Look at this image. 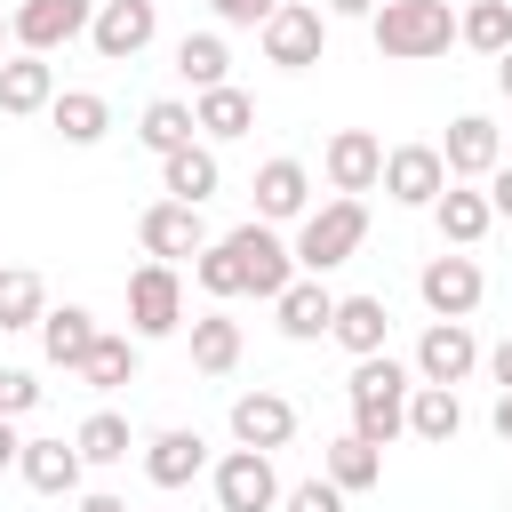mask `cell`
I'll list each match as a JSON object with an SVG mask.
<instances>
[{
    "instance_id": "cell-27",
    "label": "cell",
    "mask_w": 512,
    "mask_h": 512,
    "mask_svg": "<svg viewBox=\"0 0 512 512\" xmlns=\"http://www.w3.org/2000/svg\"><path fill=\"white\" fill-rule=\"evenodd\" d=\"M48 120H56V136H64V144H104V128H112V104H104L96 88H64V96L48 104Z\"/></svg>"
},
{
    "instance_id": "cell-17",
    "label": "cell",
    "mask_w": 512,
    "mask_h": 512,
    "mask_svg": "<svg viewBox=\"0 0 512 512\" xmlns=\"http://www.w3.org/2000/svg\"><path fill=\"white\" fill-rule=\"evenodd\" d=\"M232 440H240V448H264V456L288 448V440H296V400H288V392H240V400H232Z\"/></svg>"
},
{
    "instance_id": "cell-20",
    "label": "cell",
    "mask_w": 512,
    "mask_h": 512,
    "mask_svg": "<svg viewBox=\"0 0 512 512\" xmlns=\"http://www.w3.org/2000/svg\"><path fill=\"white\" fill-rule=\"evenodd\" d=\"M216 184H224V168H216V152H208L200 136H192L184 152H168V160H160V192H168V200H184V208H208V192H216Z\"/></svg>"
},
{
    "instance_id": "cell-4",
    "label": "cell",
    "mask_w": 512,
    "mask_h": 512,
    "mask_svg": "<svg viewBox=\"0 0 512 512\" xmlns=\"http://www.w3.org/2000/svg\"><path fill=\"white\" fill-rule=\"evenodd\" d=\"M224 240H232V256H240V280H248V296L280 304V296L296 288V248H288L272 224H256V216H248V224H232Z\"/></svg>"
},
{
    "instance_id": "cell-38",
    "label": "cell",
    "mask_w": 512,
    "mask_h": 512,
    "mask_svg": "<svg viewBox=\"0 0 512 512\" xmlns=\"http://www.w3.org/2000/svg\"><path fill=\"white\" fill-rule=\"evenodd\" d=\"M280 512H344V488L320 472V480H296L288 496H280Z\"/></svg>"
},
{
    "instance_id": "cell-42",
    "label": "cell",
    "mask_w": 512,
    "mask_h": 512,
    "mask_svg": "<svg viewBox=\"0 0 512 512\" xmlns=\"http://www.w3.org/2000/svg\"><path fill=\"white\" fill-rule=\"evenodd\" d=\"M24 456V432H16V416H0V472Z\"/></svg>"
},
{
    "instance_id": "cell-19",
    "label": "cell",
    "mask_w": 512,
    "mask_h": 512,
    "mask_svg": "<svg viewBox=\"0 0 512 512\" xmlns=\"http://www.w3.org/2000/svg\"><path fill=\"white\" fill-rule=\"evenodd\" d=\"M96 312L88 304H56L48 320H40V352H48V368H64V376H80V360L96 352Z\"/></svg>"
},
{
    "instance_id": "cell-23",
    "label": "cell",
    "mask_w": 512,
    "mask_h": 512,
    "mask_svg": "<svg viewBox=\"0 0 512 512\" xmlns=\"http://www.w3.org/2000/svg\"><path fill=\"white\" fill-rule=\"evenodd\" d=\"M432 224H440V240H448V248H480V240H488V224H496V208H488V192L448 184V192L432 200Z\"/></svg>"
},
{
    "instance_id": "cell-21",
    "label": "cell",
    "mask_w": 512,
    "mask_h": 512,
    "mask_svg": "<svg viewBox=\"0 0 512 512\" xmlns=\"http://www.w3.org/2000/svg\"><path fill=\"white\" fill-rule=\"evenodd\" d=\"M352 360H376L384 352V336H392V312H384V296H336V328H328Z\"/></svg>"
},
{
    "instance_id": "cell-14",
    "label": "cell",
    "mask_w": 512,
    "mask_h": 512,
    "mask_svg": "<svg viewBox=\"0 0 512 512\" xmlns=\"http://www.w3.org/2000/svg\"><path fill=\"white\" fill-rule=\"evenodd\" d=\"M152 32H160V8H152V0H104V8H96V24H88V40H96V56H104V64L144 56V48H152Z\"/></svg>"
},
{
    "instance_id": "cell-12",
    "label": "cell",
    "mask_w": 512,
    "mask_h": 512,
    "mask_svg": "<svg viewBox=\"0 0 512 512\" xmlns=\"http://www.w3.org/2000/svg\"><path fill=\"white\" fill-rule=\"evenodd\" d=\"M472 368H480V336H472L464 320H432V328L416 336V384H448V392H456Z\"/></svg>"
},
{
    "instance_id": "cell-15",
    "label": "cell",
    "mask_w": 512,
    "mask_h": 512,
    "mask_svg": "<svg viewBox=\"0 0 512 512\" xmlns=\"http://www.w3.org/2000/svg\"><path fill=\"white\" fill-rule=\"evenodd\" d=\"M320 168H328V184H336L344 200H360V192L384 184V144H376L368 128H336L328 152H320Z\"/></svg>"
},
{
    "instance_id": "cell-37",
    "label": "cell",
    "mask_w": 512,
    "mask_h": 512,
    "mask_svg": "<svg viewBox=\"0 0 512 512\" xmlns=\"http://www.w3.org/2000/svg\"><path fill=\"white\" fill-rule=\"evenodd\" d=\"M192 280L224 304V296H248V280H240V256H232V240H208L200 256H192Z\"/></svg>"
},
{
    "instance_id": "cell-16",
    "label": "cell",
    "mask_w": 512,
    "mask_h": 512,
    "mask_svg": "<svg viewBox=\"0 0 512 512\" xmlns=\"http://www.w3.org/2000/svg\"><path fill=\"white\" fill-rule=\"evenodd\" d=\"M248 192H256V224H304V216H312V176H304V160H288V152L264 160Z\"/></svg>"
},
{
    "instance_id": "cell-30",
    "label": "cell",
    "mask_w": 512,
    "mask_h": 512,
    "mask_svg": "<svg viewBox=\"0 0 512 512\" xmlns=\"http://www.w3.org/2000/svg\"><path fill=\"white\" fill-rule=\"evenodd\" d=\"M192 368H200V376H232V368H240V320L200 312V320H192Z\"/></svg>"
},
{
    "instance_id": "cell-24",
    "label": "cell",
    "mask_w": 512,
    "mask_h": 512,
    "mask_svg": "<svg viewBox=\"0 0 512 512\" xmlns=\"http://www.w3.org/2000/svg\"><path fill=\"white\" fill-rule=\"evenodd\" d=\"M272 312H280V336H288V344H320V336L336 328V296H328L320 280H296Z\"/></svg>"
},
{
    "instance_id": "cell-8",
    "label": "cell",
    "mask_w": 512,
    "mask_h": 512,
    "mask_svg": "<svg viewBox=\"0 0 512 512\" xmlns=\"http://www.w3.org/2000/svg\"><path fill=\"white\" fill-rule=\"evenodd\" d=\"M320 48H328V16L312 0H280L272 24H264V56L280 72H304V64H320Z\"/></svg>"
},
{
    "instance_id": "cell-35",
    "label": "cell",
    "mask_w": 512,
    "mask_h": 512,
    "mask_svg": "<svg viewBox=\"0 0 512 512\" xmlns=\"http://www.w3.org/2000/svg\"><path fill=\"white\" fill-rule=\"evenodd\" d=\"M192 128H200V120H192V104H176V96L144 104V120H136V136H144L160 160H168V152H184V144H192Z\"/></svg>"
},
{
    "instance_id": "cell-45",
    "label": "cell",
    "mask_w": 512,
    "mask_h": 512,
    "mask_svg": "<svg viewBox=\"0 0 512 512\" xmlns=\"http://www.w3.org/2000/svg\"><path fill=\"white\" fill-rule=\"evenodd\" d=\"M384 0H328V16H376Z\"/></svg>"
},
{
    "instance_id": "cell-46",
    "label": "cell",
    "mask_w": 512,
    "mask_h": 512,
    "mask_svg": "<svg viewBox=\"0 0 512 512\" xmlns=\"http://www.w3.org/2000/svg\"><path fill=\"white\" fill-rule=\"evenodd\" d=\"M80 512H128V504H120V496H104V488H96V496H80Z\"/></svg>"
},
{
    "instance_id": "cell-9",
    "label": "cell",
    "mask_w": 512,
    "mask_h": 512,
    "mask_svg": "<svg viewBox=\"0 0 512 512\" xmlns=\"http://www.w3.org/2000/svg\"><path fill=\"white\" fill-rule=\"evenodd\" d=\"M440 160H448V184H480V176H496V168H504V128H496L488 112H456V120H448Z\"/></svg>"
},
{
    "instance_id": "cell-33",
    "label": "cell",
    "mask_w": 512,
    "mask_h": 512,
    "mask_svg": "<svg viewBox=\"0 0 512 512\" xmlns=\"http://www.w3.org/2000/svg\"><path fill=\"white\" fill-rule=\"evenodd\" d=\"M176 72H184V80L208 96V88H224V72H232V48H224L216 32H184V40H176Z\"/></svg>"
},
{
    "instance_id": "cell-28",
    "label": "cell",
    "mask_w": 512,
    "mask_h": 512,
    "mask_svg": "<svg viewBox=\"0 0 512 512\" xmlns=\"http://www.w3.org/2000/svg\"><path fill=\"white\" fill-rule=\"evenodd\" d=\"M320 472H328V480H336L344 496H360V488H376V480H384V448H368L360 432H344V440H328Z\"/></svg>"
},
{
    "instance_id": "cell-31",
    "label": "cell",
    "mask_w": 512,
    "mask_h": 512,
    "mask_svg": "<svg viewBox=\"0 0 512 512\" xmlns=\"http://www.w3.org/2000/svg\"><path fill=\"white\" fill-rule=\"evenodd\" d=\"M456 40H464V48H480V56L496 64V56L512 48V0H472V8L456 16Z\"/></svg>"
},
{
    "instance_id": "cell-43",
    "label": "cell",
    "mask_w": 512,
    "mask_h": 512,
    "mask_svg": "<svg viewBox=\"0 0 512 512\" xmlns=\"http://www.w3.org/2000/svg\"><path fill=\"white\" fill-rule=\"evenodd\" d=\"M488 376H496V384H504V392H512V336H504V344H496V352H488Z\"/></svg>"
},
{
    "instance_id": "cell-36",
    "label": "cell",
    "mask_w": 512,
    "mask_h": 512,
    "mask_svg": "<svg viewBox=\"0 0 512 512\" xmlns=\"http://www.w3.org/2000/svg\"><path fill=\"white\" fill-rule=\"evenodd\" d=\"M72 448H80V464H120L136 440H128V416H112V408H96L80 432H72Z\"/></svg>"
},
{
    "instance_id": "cell-41",
    "label": "cell",
    "mask_w": 512,
    "mask_h": 512,
    "mask_svg": "<svg viewBox=\"0 0 512 512\" xmlns=\"http://www.w3.org/2000/svg\"><path fill=\"white\" fill-rule=\"evenodd\" d=\"M488 208L512 224V168H496V176H488Z\"/></svg>"
},
{
    "instance_id": "cell-22",
    "label": "cell",
    "mask_w": 512,
    "mask_h": 512,
    "mask_svg": "<svg viewBox=\"0 0 512 512\" xmlns=\"http://www.w3.org/2000/svg\"><path fill=\"white\" fill-rule=\"evenodd\" d=\"M48 104H56L48 56H8V64H0V112H8V120H32V112H48Z\"/></svg>"
},
{
    "instance_id": "cell-13",
    "label": "cell",
    "mask_w": 512,
    "mask_h": 512,
    "mask_svg": "<svg viewBox=\"0 0 512 512\" xmlns=\"http://www.w3.org/2000/svg\"><path fill=\"white\" fill-rule=\"evenodd\" d=\"M384 192H392L400 208H432V200L448 192L440 144H392V152H384Z\"/></svg>"
},
{
    "instance_id": "cell-5",
    "label": "cell",
    "mask_w": 512,
    "mask_h": 512,
    "mask_svg": "<svg viewBox=\"0 0 512 512\" xmlns=\"http://www.w3.org/2000/svg\"><path fill=\"white\" fill-rule=\"evenodd\" d=\"M128 328H136V344L184 328V280H176V264H136L128 272Z\"/></svg>"
},
{
    "instance_id": "cell-44",
    "label": "cell",
    "mask_w": 512,
    "mask_h": 512,
    "mask_svg": "<svg viewBox=\"0 0 512 512\" xmlns=\"http://www.w3.org/2000/svg\"><path fill=\"white\" fill-rule=\"evenodd\" d=\"M488 424H496V440L512 448V392H496V408H488Z\"/></svg>"
},
{
    "instance_id": "cell-40",
    "label": "cell",
    "mask_w": 512,
    "mask_h": 512,
    "mask_svg": "<svg viewBox=\"0 0 512 512\" xmlns=\"http://www.w3.org/2000/svg\"><path fill=\"white\" fill-rule=\"evenodd\" d=\"M208 8H216V24H256V32H264L280 0H208Z\"/></svg>"
},
{
    "instance_id": "cell-32",
    "label": "cell",
    "mask_w": 512,
    "mask_h": 512,
    "mask_svg": "<svg viewBox=\"0 0 512 512\" xmlns=\"http://www.w3.org/2000/svg\"><path fill=\"white\" fill-rule=\"evenodd\" d=\"M40 320H48V288H40V272L0 264V328H40Z\"/></svg>"
},
{
    "instance_id": "cell-2",
    "label": "cell",
    "mask_w": 512,
    "mask_h": 512,
    "mask_svg": "<svg viewBox=\"0 0 512 512\" xmlns=\"http://www.w3.org/2000/svg\"><path fill=\"white\" fill-rule=\"evenodd\" d=\"M360 240H368V200H344V192H336V200H320V208L296 224V240H288V248H296V272H304V280H320V272L352 264V256H360Z\"/></svg>"
},
{
    "instance_id": "cell-11",
    "label": "cell",
    "mask_w": 512,
    "mask_h": 512,
    "mask_svg": "<svg viewBox=\"0 0 512 512\" xmlns=\"http://www.w3.org/2000/svg\"><path fill=\"white\" fill-rule=\"evenodd\" d=\"M416 296L432 304V320H472L480 296H488V272H480L472 256H432V264L416 272Z\"/></svg>"
},
{
    "instance_id": "cell-18",
    "label": "cell",
    "mask_w": 512,
    "mask_h": 512,
    "mask_svg": "<svg viewBox=\"0 0 512 512\" xmlns=\"http://www.w3.org/2000/svg\"><path fill=\"white\" fill-rule=\"evenodd\" d=\"M200 472H208V440H200V432L168 424V432L144 440V480H152V488H192Z\"/></svg>"
},
{
    "instance_id": "cell-26",
    "label": "cell",
    "mask_w": 512,
    "mask_h": 512,
    "mask_svg": "<svg viewBox=\"0 0 512 512\" xmlns=\"http://www.w3.org/2000/svg\"><path fill=\"white\" fill-rule=\"evenodd\" d=\"M408 432L432 440V448H448V440L464 432V400H456L448 384H416V392H408Z\"/></svg>"
},
{
    "instance_id": "cell-1",
    "label": "cell",
    "mask_w": 512,
    "mask_h": 512,
    "mask_svg": "<svg viewBox=\"0 0 512 512\" xmlns=\"http://www.w3.org/2000/svg\"><path fill=\"white\" fill-rule=\"evenodd\" d=\"M408 392H416V376H408L392 352L352 360V384H344V400H352V432H360L368 448H392V440L408 432Z\"/></svg>"
},
{
    "instance_id": "cell-48",
    "label": "cell",
    "mask_w": 512,
    "mask_h": 512,
    "mask_svg": "<svg viewBox=\"0 0 512 512\" xmlns=\"http://www.w3.org/2000/svg\"><path fill=\"white\" fill-rule=\"evenodd\" d=\"M8 40H16V24H8V16H0V48H8Z\"/></svg>"
},
{
    "instance_id": "cell-3",
    "label": "cell",
    "mask_w": 512,
    "mask_h": 512,
    "mask_svg": "<svg viewBox=\"0 0 512 512\" xmlns=\"http://www.w3.org/2000/svg\"><path fill=\"white\" fill-rule=\"evenodd\" d=\"M368 32H376V48H384L392 64H424V56H448L456 8H448V0H384V8L368 16Z\"/></svg>"
},
{
    "instance_id": "cell-6",
    "label": "cell",
    "mask_w": 512,
    "mask_h": 512,
    "mask_svg": "<svg viewBox=\"0 0 512 512\" xmlns=\"http://www.w3.org/2000/svg\"><path fill=\"white\" fill-rule=\"evenodd\" d=\"M208 480H216V512H272V504L288 496L264 448H232V456H216Z\"/></svg>"
},
{
    "instance_id": "cell-34",
    "label": "cell",
    "mask_w": 512,
    "mask_h": 512,
    "mask_svg": "<svg viewBox=\"0 0 512 512\" xmlns=\"http://www.w3.org/2000/svg\"><path fill=\"white\" fill-rule=\"evenodd\" d=\"M80 384H88V392H120V384H136V336H96V352L80 360Z\"/></svg>"
},
{
    "instance_id": "cell-47",
    "label": "cell",
    "mask_w": 512,
    "mask_h": 512,
    "mask_svg": "<svg viewBox=\"0 0 512 512\" xmlns=\"http://www.w3.org/2000/svg\"><path fill=\"white\" fill-rule=\"evenodd\" d=\"M496 88H504V96H512V48H504V56H496Z\"/></svg>"
},
{
    "instance_id": "cell-10",
    "label": "cell",
    "mask_w": 512,
    "mask_h": 512,
    "mask_svg": "<svg viewBox=\"0 0 512 512\" xmlns=\"http://www.w3.org/2000/svg\"><path fill=\"white\" fill-rule=\"evenodd\" d=\"M136 240H144V256H152V264H184V256H200V248H208V216H200V208H184V200H152V208L136 216Z\"/></svg>"
},
{
    "instance_id": "cell-39",
    "label": "cell",
    "mask_w": 512,
    "mask_h": 512,
    "mask_svg": "<svg viewBox=\"0 0 512 512\" xmlns=\"http://www.w3.org/2000/svg\"><path fill=\"white\" fill-rule=\"evenodd\" d=\"M24 408H40L32 368H0V416H24Z\"/></svg>"
},
{
    "instance_id": "cell-7",
    "label": "cell",
    "mask_w": 512,
    "mask_h": 512,
    "mask_svg": "<svg viewBox=\"0 0 512 512\" xmlns=\"http://www.w3.org/2000/svg\"><path fill=\"white\" fill-rule=\"evenodd\" d=\"M8 24H16V48L24 56H56L64 40H80L96 24V0H16Z\"/></svg>"
},
{
    "instance_id": "cell-29",
    "label": "cell",
    "mask_w": 512,
    "mask_h": 512,
    "mask_svg": "<svg viewBox=\"0 0 512 512\" xmlns=\"http://www.w3.org/2000/svg\"><path fill=\"white\" fill-rule=\"evenodd\" d=\"M192 120H200V136H216V144H224V136H248V128H256V96L224 80V88H208V96L192 104Z\"/></svg>"
},
{
    "instance_id": "cell-25",
    "label": "cell",
    "mask_w": 512,
    "mask_h": 512,
    "mask_svg": "<svg viewBox=\"0 0 512 512\" xmlns=\"http://www.w3.org/2000/svg\"><path fill=\"white\" fill-rule=\"evenodd\" d=\"M16 472H24V488H40V496H72V488H80V448H72V440H24Z\"/></svg>"
}]
</instances>
